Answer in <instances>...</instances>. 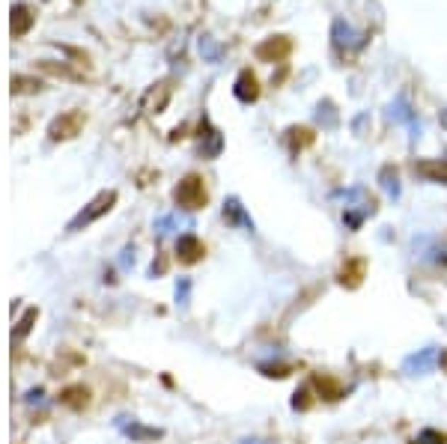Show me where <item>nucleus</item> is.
Here are the masks:
<instances>
[{"instance_id":"12","label":"nucleus","mask_w":447,"mask_h":444,"mask_svg":"<svg viewBox=\"0 0 447 444\" xmlns=\"http://www.w3.org/2000/svg\"><path fill=\"white\" fill-rule=\"evenodd\" d=\"M167 98H170V81H162V84H155V87L147 93L143 108H147L149 113H162L164 105H167Z\"/></svg>"},{"instance_id":"7","label":"nucleus","mask_w":447,"mask_h":444,"mask_svg":"<svg viewBox=\"0 0 447 444\" xmlns=\"http://www.w3.org/2000/svg\"><path fill=\"white\" fill-rule=\"evenodd\" d=\"M364 275H367V260L361 256H352V260H346L337 271V283L346 286V290H358V286L364 283Z\"/></svg>"},{"instance_id":"1","label":"nucleus","mask_w":447,"mask_h":444,"mask_svg":"<svg viewBox=\"0 0 447 444\" xmlns=\"http://www.w3.org/2000/svg\"><path fill=\"white\" fill-rule=\"evenodd\" d=\"M173 200H176V206L188 209V212L203 209V206H206V200H209L206 185H203V176L188 173V176H185V179L176 185V188H173Z\"/></svg>"},{"instance_id":"9","label":"nucleus","mask_w":447,"mask_h":444,"mask_svg":"<svg viewBox=\"0 0 447 444\" xmlns=\"http://www.w3.org/2000/svg\"><path fill=\"white\" fill-rule=\"evenodd\" d=\"M203 254H206V248H203V241H200L197 236H179V241H176V260L179 263H185V266H194V263H200L203 260Z\"/></svg>"},{"instance_id":"14","label":"nucleus","mask_w":447,"mask_h":444,"mask_svg":"<svg viewBox=\"0 0 447 444\" xmlns=\"http://www.w3.org/2000/svg\"><path fill=\"white\" fill-rule=\"evenodd\" d=\"M286 140H290L293 152H298V149L310 147V143L316 140V135H313V128H307V125H293L290 132H286Z\"/></svg>"},{"instance_id":"26","label":"nucleus","mask_w":447,"mask_h":444,"mask_svg":"<svg viewBox=\"0 0 447 444\" xmlns=\"http://www.w3.org/2000/svg\"><path fill=\"white\" fill-rule=\"evenodd\" d=\"M438 123H441V128H447V108L441 110V117H438Z\"/></svg>"},{"instance_id":"5","label":"nucleus","mask_w":447,"mask_h":444,"mask_svg":"<svg viewBox=\"0 0 447 444\" xmlns=\"http://www.w3.org/2000/svg\"><path fill=\"white\" fill-rule=\"evenodd\" d=\"M84 123H86L84 110H66V113H60V117H57V120L51 123L48 135H51V140H69V137L81 135Z\"/></svg>"},{"instance_id":"10","label":"nucleus","mask_w":447,"mask_h":444,"mask_svg":"<svg viewBox=\"0 0 447 444\" xmlns=\"http://www.w3.org/2000/svg\"><path fill=\"white\" fill-rule=\"evenodd\" d=\"M233 93H236V98H239L242 105H251V102H256V98H259V81H256V75H254L251 69H242L239 72Z\"/></svg>"},{"instance_id":"15","label":"nucleus","mask_w":447,"mask_h":444,"mask_svg":"<svg viewBox=\"0 0 447 444\" xmlns=\"http://www.w3.org/2000/svg\"><path fill=\"white\" fill-rule=\"evenodd\" d=\"M30 24H33L30 9H27L24 4L12 6V36H24L27 30H30Z\"/></svg>"},{"instance_id":"20","label":"nucleus","mask_w":447,"mask_h":444,"mask_svg":"<svg viewBox=\"0 0 447 444\" xmlns=\"http://www.w3.org/2000/svg\"><path fill=\"white\" fill-rule=\"evenodd\" d=\"M259 373L268 379H286L293 373V364H259Z\"/></svg>"},{"instance_id":"19","label":"nucleus","mask_w":447,"mask_h":444,"mask_svg":"<svg viewBox=\"0 0 447 444\" xmlns=\"http://www.w3.org/2000/svg\"><path fill=\"white\" fill-rule=\"evenodd\" d=\"M316 120H319L325 128H334V125H337V110H334V102H319V108H316Z\"/></svg>"},{"instance_id":"24","label":"nucleus","mask_w":447,"mask_h":444,"mask_svg":"<svg viewBox=\"0 0 447 444\" xmlns=\"http://www.w3.org/2000/svg\"><path fill=\"white\" fill-rule=\"evenodd\" d=\"M33 319H36V310H27V317H24V319H21V325H18V337H21V334H27V328H30V322H33Z\"/></svg>"},{"instance_id":"23","label":"nucleus","mask_w":447,"mask_h":444,"mask_svg":"<svg viewBox=\"0 0 447 444\" xmlns=\"http://www.w3.org/2000/svg\"><path fill=\"white\" fill-rule=\"evenodd\" d=\"M387 120H412V113H409V108H406V102H400L397 105H391V113H387Z\"/></svg>"},{"instance_id":"27","label":"nucleus","mask_w":447,"mask_h":444,"mask_svg":"<svg viewBox=\"0 0 447 444\" xmlns=\"http://www.w3.org/2000/svg\"><path fill=\"white\" fill-rule=\"evenodd\" d=\"M244 444H263V441H244Z\"/></svg>"},{"instance_id":"3","label":"nucleus","mask_w":447,"mask_h":444,"mask_svg":"<svg viewBox=\"0 0 447 444\" xmlns=\"http://www.w3.org/2000/svg\"><path fill=\"white\" fill-rule=\"evenodd\" d=\"M256 60L259 63H283L293 54V39L290 36H268L256 45Z\"/></svg>"},{"instance_id":"4","label":"nucleus","mask_w":447,"mask_h":444,"mask_svg":"<svg viewBox=\"0 0 447 444\" xmlns=\"http://www.w3.org/2000/svg\"><path fill=\"white\" fill-rule=\"evenodd\" d=\"M113 203H117V191H102V194H98V197L93 200L90 206H86V209L78 215L75 221L69 224V230H81V227H90L93 221L102 218L105 212H111V209H113Z\"/></svg>"},{"instance_id":"16","label":"nucleus","mask_w":447,"mask_h":444,"mask_svg":"<svg viewBox=\"0 0 447 444\" xmlns=\"http://www.w3.org/2000/svg\"><path fill=\"white\" fill-rule=\"evenodd\" d=\"M224 218H227L230 224H244V227H248V230H254V221L248 218V215H244V209H242V203H239L236 197H233V200H230V203L224 206Z\"/></svg>"},{"instance_id":"13","label":"nucleus","mask_w":447,"mask_h":444,"mask_svg":"<svg viewBox=\"0 0 447 444\" xmlns=\"http://www.w3.org/2000/svg\"><path fill=\"white\" fill-rule=\"evenodd\" d=\"M60 403L69 406V409H84L86 403H90V391H86L84 385H72V388H66L60 394Z\"/></svg>"},{"instance_id":"6","label":"nucleus","mask_w":447,"mask_h":444,"mask_svg":"<svg viewBox=\"0 0 447 444\" xmlns=\"http://www.w3.org/2000/svg\"><path fill=\"white\" fill-rule=\"evenodd\" d=\"M310 388L319 394V399H325V403H337V399L346 397V388L331 373H313L310 376Z\"/></svg>"},{"instance_id":"17","label":"nucleus","mask_w":447,"mask_h":444,"mask_svg":"<svg viewBox=\"0 0 447 444\" xmlns=\"http://www.w3.org/2000/svg\"><path fill=\"white\" fill-rule=\"evenodd\" d=\"M379 182H382V188L387 191V197H400V176H397V167H382V173H379Z\"/></svg>"},{"instance_id":"2","label":"nucleus","mask_w":447,"mask_h":444,"mask_svg":"<svg viewBox=\"0 0 447 444\" xmlns=\"http://www.w3.org/2000/svg\"><path fill=\"white\" fill-rule=\"evenodd\" d=\"M367 39H370V33H358L355 27L349 21H343V18H334V24H331V42H334V48L340 54L361 51L367 45Z\"/></svg>"},{"instance_id":"22","label":"nucleus","mask_w":447,"mask_h":444,"mask_svg":"<svg viewBox=\"0 0 447 444\" xmlns=\"http://www.w3.org/2000/svg\"><path fill=\"white\" fill-rule=\"evenodd\" d=\"M310 406H313V399H310V385H307V388H298V391H295L293 409H295V411H307Z\"/></svg>"},{"instance_id":"18","label":"nucleus","mask_w":447,"mask_h":444,"mask_svg":"<svg viewBox=\"0 0 447 444\" xmlns=\"http://www.w3.org/2000/svg\"><path fill=\"white\" fill-rule=\"evenodd\" d=\"M432 361H436V352H432V349H424L421 355L409 358V361H406V370H409V373H412V370H417V373H426Z\"/></svg>"},{"instance_id":"21","label":"nucleus","mask_w":447,"mask_h":444,"mask_svg":"<svg viewBox=\"0 0 447 444\" xmlns=\"http://www.w3.org/2000/svg\"><path fill=\"white\" fill-rule=\"evenodd\" d=\"M414 444H447V433H441V429H424Z\"/></svg>"},{"instance_id":"8","label":"nucleus","mask_w":447,"mask_h":444,"mask_svg":"<svg viewBox=\"0 0 447 444\" xmlns=\"http://www.w3.org/2000/svg\"><path fill=\"white\" fill-rule=\"evenodd\" d=\"M414 176H421L426 182H436V185H447V159H417L412 164Z\"/></svg>"},{"instance_id":"25","label":"nucleus","mask_w":447,"mask_h":444,"mask_svg":"<svg viewBox=\"0 0 447 444\" xmlns=\"http://www.w3.org/2000/svg\"><path fill=\"white\" fill-rule=\"evenodd\" d=\"M438 364H441V370H444V373H447V349H444V355L438 358Z\"/></svg>"},{"instance_id":"11","label":"nucleus","mask_w":447,"mask_h":444,"mask_svg":"<svg viewBox=\"0 0 447 444\" xmlns=\"http://www.w3.org/2000/svg\"><path fill=\"white\" fill-rule=\"evenodd\" d=\"M221 147H224L221 132L212 128L209 120H203V125H200V155H203V159H215V155L221 152Z\"/></svg>"}]
</instances>
